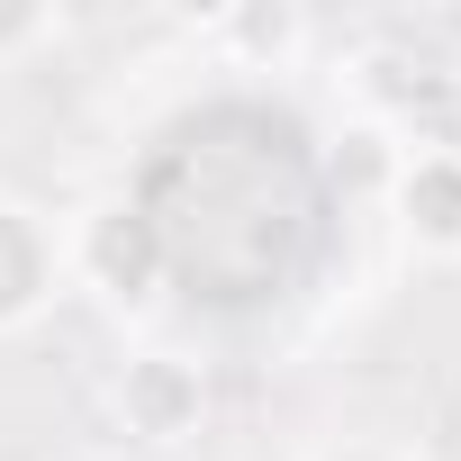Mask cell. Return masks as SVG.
<instances>
[{"instance_id":"6da1fadb","label":"cell","mask_w":461,"mask_h":461,"mask_svg":"<svg viewBox=\"0 0 461 461\" xmlns=\"http://www.w3.org/2000/svg\"><path fill=\"white\" fill-rule=\"evenodd\" d=\"M172 272V236L163 217L136 199H91L82 217H64V281L91 290L100 308H154Z\"/></svg>"},{"instance_id":"7a4b0ae2","label":"cell","mask_w":461,"mask_h":461,"mask_svg":"<svg viewBox=\"0 0 461 461\" xmlns=\"http://www.w3.org/2000/svg\"><path fill=\"white\" fill-rule=\"evenodd\" d=\"M109 416L127 434V452H181L208 434V362L172 353V344H136L109 371Z\"/></svg>"},{"instance_id":"3957f363","label":"cell","mask_w":461,"mask_h":461,"mask_svg":"<svg viewBox=\"0 0 461 461\" xmlns=\"http://www.w3.org/2000/svg\"><path fill=\"white\" fill-rule=\"evenodd\" d=\"M64 290H73V281H64V226H55L37 199L0 190V344L28 335Z\"/></svg>"},{"instance_id":"277c9868","label":"cell","mask_w":461,"mask_h":461,"mask_svg":"<svg viewBox=\"0 0 461 461\" xmlns=\"http://www.w3.org/2000/svg\"><path fill=\"white\" fill-rule=\"evenodd\" d=\"M380 208L416 263H461V145H407Z\"/></svg>"},{"instance_id":"5b68a950","label":"cell","mask_w":461,"mask_h":461,"mask_svg":"<svg viewBox=\"0 0 461 461\" xmlns=\"http://www.w3.org/2000/svg\"><path fill=\"white\" fill-rule=\"evenodd\" d=\"M317 19L299 10V0H226V10L208 19V46L236 64V73H290L308 55Z\"/></svg>"},{"instance_id":"8992f818","label":"cell","mask_w":461,"mask_h":461,"mask_svg":"<svg viewBox=\"0 0 461 461\" xmlns=\"http://www.w3.org/2000/svg\"><path fill=\"white\" fill-rule=\"evenodd\" d=\"M398 163H407V145H398L380 118H353V127L335 136V154H326V172H335V190H344V199H389Z\"/></svg>"},{"instance_id":"52a82bcc","label":"cell","mask_w":461,"mask_h":461,"mask_svg":"<svg viewBox=\"0 0 461 461\" xmlns=\"http://www.w3.org/2000/svg\"><path fill=\"white\" fill-rule=\"evenodd\" d=\"M46 46H64V10L55 0H0V73L37 64Z\"/></svg>"},{"instance_id":"ba28073f","label":"cell","mask_w":461,"mask_h":461,"mask_svg":"<svg viewBox=\"0 0 461 461\" xmlns=\"http://www.w3.org/2000/svg\"><path fill=\"white\" fill-rule=\"evenodd\" d=\"M64 461H145V452H127V443H82V452H64Z\"/></svg>"},{"instance_id":"9c48e42d","label":"cell","mask_w":461,"mask_h":461,"mask_svg":"<svg viewBox=\"0 0 461 461\" xmlns=\"http://www.w3.org/2000/svg\"><path fill=\"white\" fill-rule=\"evenodd\" d=\"M335 461H389V452H335Z\"/></svg>"}]
</instances>
